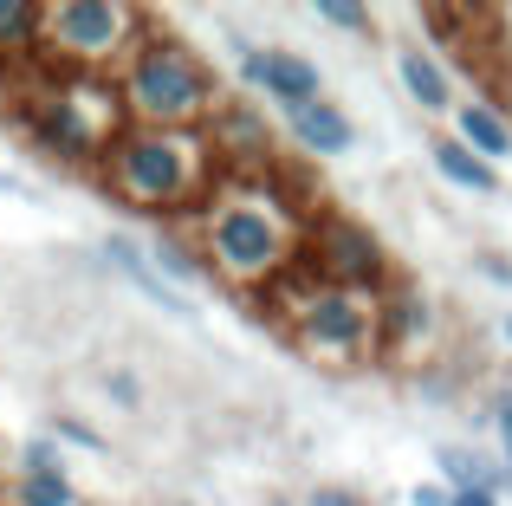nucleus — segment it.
<instances>
[{
    "mask_svg": "<svg viewBox=\"0 0 512 506\" xmlns=\"http://www.w3.org/2000/svg\"><path fill=\"white\" fill-rule=\"evenodd\" d=\"M396 78H402V91H409V104H415V111H428V117H454V104H461L448 65H441L428 46H415V39H402V46H396Z\"/></svg>",
    "mask_w": 512,
    "mask_h": 506,
    "instance_id": "obj_14",
    "label": "nucleus"
},
{
    "mask_svg": "<svg viewBox=\"0 0 512 506\" xmlns=\"http://www.w3.org/2000/svg\"><path fill=\"white\" fill-rule=\"evenodd\" d=\"M312 13H318L325 26H338V33H350V39H370V33H376V13L357 7V0H318Z\"/></svg>",
    "mask_w": 512,
    "mask_h": 506,
    "instance_id": "obj_22",
    "label": "nucleus"
},
{
    "mask_svg": "<svg viewBox=\"0 0 512 506\" xmlns=\"http://www.w3.org/2000/svg\"><path fill=\"white\" fill-rule=\"evenodd\" d=\"M318 292H325V279L312 273V260H305V253H292V260L279 266L266 286H253V292H247V312H253V318H266V325L286 338V331L318 305Z\"/></svg>",
    "mask_w": 512,
    "mask_h": 506,
    "instance_id": "obj_11",
    "label": "nucleus"
},
{
    "mask_svg": "<svg viewBox=\"0 0 512 506\" xmlns=\"http://www.w3.org/2000/svg\"><path fill=\"white\" fill-rule=\"evenodd\" d=\"M435 474H441L448 494H506L500 455H487V448H474V442H441L435 448Z\"/></svg>",
    "mask_w": 512,
    "mask_h": 506,
    "instance_id": "obj_15",
    "label": "nucleus"
},
{
    "mask_svg": "<svg viewBox=\"0 0 512 506\" xmlns=\"http://www.w3.org/2000/svg\"><path fill=\"white\" fill-rule=\"evenodd\" d=\"M409 506H448V487H441V481H422V487H409Z\"/></svg>",
    "mask_w": 512,
    "mask_h": 506,
    "instance_id": "obj_29",
    "label": "nucleus"
},
{
    "mask_svg": "<svg viewBox=\"0 0 512 506\" xmlns=\"http://www.w3.org/2000/svg\"><path fill=\"white\" fill-rule=\"evenodd\" d=\"M299 253L312 260V273L325 279L331 292H363V299H383V292L396 286V260H389L383 234L363 228L357 215H338V208H325V215L299 234Z\"/></svg>",
    "mask_w": 512,
    "mask_h": 506,
    "instance_id": "obj_6",
    "label": "nucleus"
},
{
    "mask_svg": "<svg viewBox=\"0 0 512 506\" xmlns=\"http://www.w3.org/2000/svg\"><path fill=\"white\" fill-rule=\"evenodd\" d=\"M273 169H260V176H227V169H221L208 202H201L188 221H175V234L195 241L208 279L234 286L240 299H247L253 286H266V279L299 253V221L279 208Z\"/></svg>",
    "mask_w": 512,
    "mask_h": 506,
    "instance_id": "obj_1",
    "label": "nucleus"
},
{
    "mask_svg": "<svg viewBox=\"0 0 512 506\" xmlns=\"http://www.w3.org/2000/svg\"><path fill=\"white\" fill-rule=\"evenodd\" d=\"M13 506H85L72 487V474H26L13 481Z\"/></svg>",
    "mask_w": 512,
    "mask_h": 506,
    "instance_id": "obj_20",
    "label": "nucleus"
},
{
    "mask_svg": "<svg viewBox=\"0 0 512 506\" xmlns=\"http://www.w3.org/2000/svg\"><path fill=\"white\" fill-rule=\"evenodd\" d=\"M143 253H150V266H156V279H163V286H175V292H182V286H208V266H201V253H195L188 234L163 228Z\"/></svg>",
    "mask_w": 512,
    "mask_h": 506,
    "instance_id": "obj_18",
    "label": "nucleus"
},
{
    "mask_svg": "<svg viewBox=\"0 0 512 506\" xmlns=\"http://www.w3.org/2000/svg\"><path fill=\"white\" fill-rule=\"evenodd\" d=\"M52 442H59V448L78 442V448H91V455H111V442H104L91 422H78V416H59V422H52Z\"/></svg>",
    "mask_w": 512,
    "mask_h": 506,
    "instance_id": "obj_24",
    "label": "nucleus"
},
{
    "mask_svg": "<svg viewBox=\"0 0 512 506\" xmlns=\"http://www.w3.org/2000/svg\"><path fill=\"white\" fill-rule=\"evenodd\" d=\"M13 124L26 130L39 156H52L59 169H78V176H98L111 143L130 130L124 91L117 78L98 72H39L33 85H20L13 98Z\"/></svg>",
    "mask_w": 512,
    "mask_h": 506,
    "instance_id": "obj_2",
    "label": "nucleus"
},
{
    "mask_svg": "<svg viewBox=\"0 0 512 506\" xmlns=\"http://www.w3.org/2000/svg\"><path fill=\"white\" fill-rule=\"evenodd\" d=\"M104 396H111L117 409H143V383H137V370H104Z\"/></svg>",
    "mask_w": 512,
    "mask_h": 506,
    "instance_id": "obj_25",
    "label": "nucleus"
},
{
    "mask_svg": "<svg viewBox=\"0 0 512 506\" xmlns=\"http://www.w3.org/2000/svg\"><path fill=\"white\" fill-rule=\"evenodd\" d=\"M39 33H46V0H0V65L39 59Z\"/></svg>",
    "mask_w": 512,
    "mask_h": 506,
    "instance_id": "obj_19",
    "label": "nucleus"
},
{
    "mask_svg": "<svg viewBox=\"0 0 512 506\" xmlns=\"http://www.w3.org/2000/svg\"><path fill=\"white\" fill-rule=\"evenodd\" d=\"M500 338H506V351H512V305L500 312Z\"/></svg>",
    "mask_w": 512,
    "mask_h": 506,
    "instance_id": "obj_31",
    "label": "nucleus"
},
{
    "mask_svg": "<svg viewBox=\"0 0 512 506\" xmlns=\"http://www.w3.org/2000/svg\"><path fill=\"white\" fill-rule=\"evenodd\" d=\"M201 130H208V150H214V163H221L227 176H260V169L279 163V130H273V117H266L253 98H240V91H227Z\"/></svg>",
    "mask_w": 512,
    "mask_h": 506,
    "instance_id": "obj_8",
    "label": "nucleus"
},
{
    "mask_svg": "<svg viewBox=\"0 0 512 506\" xmlns=\"http://www.w3.org/2000/svg\"><path fill=\"white\" fill-rule=\"evenodd\" d=\"M474 266H480V279H493V286H512V260L506 253H474Z\"/></svg>",
    "mask_w": 512,
    "mask_h": 506,
    "instance_id": "obj_28",
    "label": "nucleus"
},
{
    "mask_svg": "<svg viewBox=\"0 0 512 506\" xmlns=\"http://www.w3.org/2000/svg\"><path fill=\"white\" fill-rule=\"evenodd\" d=\"M266 506H299V500H286V494H273V500H266Z\"/></svg>",
    "mask_w": 512,
    "mask_h": 506,
    "instance_id": "obj_32",
    "label": "nucleus"
},
{
    "mask_svg": "<svg viewBox=\"0 0 512 506\" xmlns=\"http://www.w3.org/2000/svg\"><path fill=\"white\" fill-rule=\"evenodd\" d=\"M286 344L299 357H312V364H325V370H363V364H376V357H383V344H376V299L325 286L312 312L286 331Z\"/></svg>",
    "mask_w": 512,
    "mask_h": 506,
    "instance_id": "obj_7",
    "label": "nucleus"
},
{
    "mask_svg": "<svg viewBox=\"0 0 512 506\" xmlns=\"http://www.w3.org/2000/svg\"><path fill=\"white\" fill-rule=\"evenodd\" d=\"M26 474H65V448L52 435H26L13 448V481H26Z\"/></svg>",
    "mask_w": 512,
    "mask_h": 506,
    "instance_id": "obj_21",
    "label": "nucleus"
},
{
    "mask_svg": "<svg viewBox=\"0 0 512 506\" xmlns=\"http://www.w3.org/2000/svg\"><path fill=\"white\" fill-rule=\"evenodd\" d=\"M487 429H493V455H500V468H506V494H512V383H500L493 390V409H487Z\"/></svg>",
    "mask_w": 512,
    "mask_h": 506,
    "instance_id": "obj_23",
    "label": "nucleus"
},
{
    "mask_svg": "<svg viewBox=\"0 0 512 506\" xmlns=\"http://www.w3.org/2000/svg\"><path fill=\"white\" fill-rule=\"evenodd\" d=\"M487 104L512 124V59H500V65H487Z\"/></svg>",
    "mask_w": 512,
    "mask_h": 506,
    "instance_id": "obj_26",
    "label": "nucleus"
},
{
    "mask_svg": "<svg viewBox=\"0 0 512 506\" xmlns=\"http://www.w3.org/2000/svg\"><path fill=\"white\" fill-rule=\"evenodd\" d=\"M428 163H435V176L448 182V189L461 195H500V169L480 163L474 150H467L454 130H441V137H428Z\"/></svg>",
    "mask_w": 512,
    "mask_h": 506,
    "instance_id": "obj_16",
    "label": "nucleus"
},
{
    "mask_svg": "<svg viewBox=\"0 0 512 506\" xmlns=\"http://www.w3.org/2000/svg\"><path fill=\"white\" fill-rule=\"evenodd\" d=\"M286 137H292L299 156L331 163V156L357 150V117H350L338 98H318V104H305V111H286Z\"/></svg>",
    "mask_w": 512,
    "mask_h": 506,
    "instance_id": "obj_12",
    "label": "nucleus"
},
{
    "mask_svg": "<svg viewBox=\"0 0 512 506\" xmlns=\"http://www.w3.org/2000/svg\"><path fill=\"white\" fill-rule=\"evenodd\" d=\"M234 78L247 91H260V98H273L279 117H286V111H305V104L325 98V72H318L305 52H292V46H247L234 59Z\"/></svg>",
    "mask_w": 512,
    "mask_h": 506,
    "instance_id": "obj_9",
    "label": "nucleus"
},
{
    "mask_svg": "<svg viewBox=\"0 0 512 506\" xmlns=\"http://www.w3.org/2000/svg\"><path fill=\"white\" fill-rule=\"evenodd\" d=\"M169 506H188V500H169Z\"/></svg>",
    "mask_w": 512,
    "mask_h": 506,
    "instance_id": "obj_33",
    "label": "nucleus"
},
{
    "mask_svg": "<svg viewBox=\"0 0 512 506\" xmlns=\"http://www.w3.org/2000/svg\"><path fill=\"white\" fill-rule=\"evenodd\" d=\"M448 506H500V494H448Z\"/></svg>",
    "mask_w": 512,
    "mask_h": 506,
    "instance_id": "obj_30",
    "label": "nucleus"
},
{
    "mask_svg": "<svg viewBox=\"0 0 512 506\" xmlns=\"http://www.w3.org/2000/svg\"><path fill=\"white\" fill-rule=\"evenodd\" d=\"M98 266H111L117 279H130V286H137L150 305H163L169 318H195V305H188L175 286H163V279H156L150 253H143V241H130V234H104V241H98Z\"/></svg>",
    "mask_w": 512,
    "mask_h": 506,
    "instance_id": "obj_13",
    "label": "nucleus"
},
{
    "mask_svg": "<svg viewBox=\"0 0 512 506\" xmlns=\"http://www.w3.org/2000/svg\"><path fill=\"white\" fill-rule=\"evenodd\" d=\"M117 91H124L130 124H143V130H201L214 117V104L227 98L208 52L156 20L137 39V52L117 65Z\"/></svg>",
    "mask_w": 512,
    "mask_h": 506,
    "instance_id": "obj_4",
    "label": "nucleus"
},
{
    "mask_svg": "<svg viewBox=\"0 0 512 506\" xmlns=\"http://www.w3.org/2000/svg\"><path fill=\"white\" fill-rule=\"evenodd\" d=\"M454 137H461L480 163H493V169L512 156V124L493 111L487 98H461V104H454Z\"/></svg>",
    "mask_w": 512,
    "mask_h": 506,
    "instance_id": "obj_17",
    "label": "nucleus"
},
{
    "mask_svg": "<svg viewBox=\"0 0 512 506\" xmlns=\"http://www.w3.org/2000/svg\"><path fill=\"white\" fill-rule=\"evenodd\" d=\"M214 176H221V163L208 150V130H143V124H130L98 169L111 202L137 208V215H156L163 228L188 221L208 202Z\"/></svg>",
    "mask_w": 512,
    "mask_h": 506,
    "instance_id": "obj_3",
    "label": "nucleus"
},
{
    "mask_svg": "<svg viewBox=\"0 0 512 506\" xmlns=\"http://www.w3.org/2000/svg\"><path fill=\"white\" fill-rule=\"evenodd\" d=\"M156 13L130 7V0H46V33H39V59L46 72H98L117 78V65L137 52Z\"/></svg>",
    "mask_w": 512,
    "mask_h": 506,
    "instance_id": "obj_5",
    "label": "nucleus"
},
{
    "mask_svg": "<svg viewBox=\"0 0 512 506\" xmlns=\"http://www.w3.org/2000/svg\"><path fill=\"white\" fill-rule=\"evenodd\" d=\"M299 506H370V500H363L357 487H312Z\"/></svg>",
    "mask_w": 512,
    "mask_h": 506,
    "instance_id": "obj_27",
    "label": "nucleus"
},
{
    "mask_svg": "<svg viewBox=\"0 0 512 506\" xmlns=\"http://www.w3.org/2000/svg\"><path fill=\"white\" fill-rule=\"evenodd\" d=\"M441 338V305L428 299L415 279H396V286L376 299V344H383V357H428Z\"/></svg>",
    "mask_w": 512,
    "mask_h": 506,
    "instance_id": "obj_10",
    "label": "nucleus"
}]
</instances>
